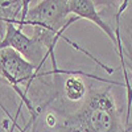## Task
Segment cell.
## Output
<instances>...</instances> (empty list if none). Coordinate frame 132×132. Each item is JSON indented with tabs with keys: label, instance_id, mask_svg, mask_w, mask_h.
<instances>
[{
	"label": "cell",
	"instance_id": "cell-4",
	"mask_svg": "<svg viewBox=\"0 0 132 132\" xmlns=\"http://www.w3.org/2000/svg\"><path fill=\"white\" fill-rule=\"evenodd\" d=\"M69 11L73 16L78 19H86L101 28L108 36V38L111 40V42L114 44V46L118 52L119 45H118L116 32H114L112 28L102 19L99 11L96 9L95 2H93V0H69Z\"/></svg>",
	"mask_w": 132,
	"mask_h": 132
},
{
	"label": "cell",
	"instance_id": "cell-2",
	"mask_svg": "<svg viewBox=\"0 0 132 132\" xmlns=\"http://www.w3.org/2000/svg\"><path fill=\"white\" fill-rule=\"evenodd\" d=\"M40 68L27 61L21 54H19L13 49H3L0 50V74L9 82L13 90L20 95L21 103H24L32 115L30 120H35L37 112L33 110L29 99L27 98V93L30 85L35 82L37 77H44V73H38Z\"/></svg>",
	"mask_w": 132,
	"mask_h": 132
},
{
	"label": "cell",
	"instance_id": "cell-8",
	"mask_svg": "<svg viewBox=\"0 0 132 132\" xmlns=\"http://www.w3.org/2000/svg\"><path fill=\"white\" fill-rule=\"evenodd\" d=\"M127 54H128V66H127V69H129L132 71V53L129 50H127Z\"/></svg>",
	"mask_w": 132,
	"mask_h": 132
},
{
	"label": "cell",
	"instance_id": "cell-7",
	"mask_svg": "<svg viewBox=\"0 0 132 132\" xmlns=\"http://www.w3.org/2000/svg\"><path fill=\"white\" fill-rule=\"evenodd\" d=\"M46 123H48L49 127H54V124H56V120H54V116H53V115H48Z\"/></svg>",
	"mask_w": 132,
	"mask_h": 132
},
{
	"label": "cell",
	"instance_id": "cell-6",
	"mask_svg": "<svg viewBox=\"0 0 132 132\" xmlns=\"http://www.w3.org/2000/svg\"><path fill=\"white\" fill-rule=\"evenodd\" d=\"M24 2H0V36H4L5 23L8 20L19 21Z\"/></svg>",
	"mask_w": 132,
	"mask_h": 132
},
{
	"label": "cell",
	"instance_id": "cell-3",
	"mask_svg": "<svg viewBox=\"0 0 132 132\" xmlns=\"http://www.w3.org/2000/svg\"><path fill=\"white\" fill-rule=\"evenodd\" d=\"M17 23L19 21L13 20H8L5 23L4 36L0 38V50L7 48L13 49L27 61L35 63L41 69L45 60L49 57L45 48L33 37H28L25 33H23V29L17 27Z\"/></svg>",
	"mask_w": 132,
	"mask_h": 132
},
{
	"label": "cell",
	"instance_id": "cell-9",
	"mask_svg": "<svg viewBox=\"0 0 132 132\" xmlns=\"http://www.w3.org/2000/svg\"><path fill=\"white\" fill-rule=\"evenodd\" d=\"M0 107H3V104H2V103H0ZM3 110H4V111H5V114H7V115H8V116H9V118H11V115H9V114H8V111H7V110H5V108H4V107H3ZM11 119H12V118H11Z\"/></svg>",
	"mask_w": 132,
	"mask_h": 132
},
{
	"label": "cell",
	"instance_id": "cell-1",
	"mask_svg": "<svg viewBox=\"0 0 132 132\" xmlns=\"http://www.w3.org/2000/svg\"><path fill=\"white\" fill-rule=\"evenodd\" d=\"M58 132H127L110 90L91 91L82 107L63 120Z\"/></svg>",
	"mask_w": 132,
	"mask_h": 132
},
{
	"label": "cell",
	"instance_id": "cell-5",
	"mask_svg": "<svg viewBox=\"0 0 132 132\" xmlns=\"http://www.w3.org/2000/svg\"><path fill=\"white\" fill-rule=\"evenodd\" d=\"M63 90H65L66 98L69 101L78 102L82 98H85V95L87 93V87L81 77H78V74H71L65 79Z\"/></svg>",
	"mask_w": 132,
	"mask_h": 132
}]
</instances>
